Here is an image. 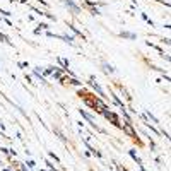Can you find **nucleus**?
<instances>
[{"label": "nucleus", "mask_w": 171, "mask_h": 171, "mask_svg": "<svg viewBox=\"0 0 171 171\" xmlns=\"http://www.w3.org/2000/svg\"><path fill=\"white\" fill-rule=\"evenodd\" d=\"M67 5H69V7H70V9L74 10V12H77V7H75V5H74V4H72L70 0H67Z\"/></svg>", "instance_id": "obj_1"}]
</instances>
